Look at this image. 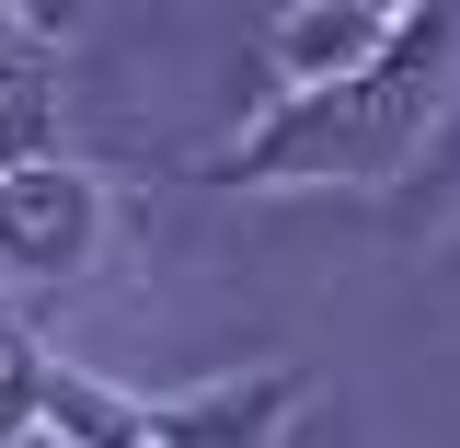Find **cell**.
I'll return each mask as SVG.
<instances>
[{
  "label": "cell",
  "instance_id": "2",
  "mask_svg": "<svg viewBox=\"0 0 460 448\" xmlns=\"http://www.w3.org/2000/svg\"><path fill=\"white\" fill-rule=\"evenodd\" d=\"M104 242H115V196H104V172H81V162H12L0 172V277H93L104 265Z\"/></svg>",
  "mask_w": 460,
  "mask_h": 448
},
{
  "label": "cell",
  "instance_id": "3",
  "mask_svg": "<svg viewBox=\"0 0 460 448\" xmlns=\"http://www.w3.org/2000/svg\"><path fill=\"white\" fill-rule=\"evenodd\" d=\"M299 414V368H242L219 391H172L150 402V437L162 448H277Z\"/></svg>",
  "mask_w": 460,
  "mask_h": 448
},
{
  "label": "cell",
  "instance_id": "9",
  "mask_svg": "<svg viewBox=\"0 0 460 448\" xmlns=\"http://www.w3.org/2000/svg\"><path fill=\"white\" fill-rule=\"evenodd\" d=\"M357 12H380V23H402V12H426V0H357Z\"/></svg>",
  "mask_w": 460,
  "mask_h": 448
},
{
  "label": "cell",
  "instance_id": "8",
  "mask_svg": "<svg viewBox=\"0 0 460 448\" xmlns=\"http://www.w3.org/2000/svg\"><path fill=\"white\" fill-rule=\"evenodd\" d=\"M12 12H23L47 47H69V35H81V0H12Z\"/></svg>",
  "mask_w": 460,
  "mask_h": 448
},
{
  "label": "cell",
  "instance_id": "4",
  "mask_svg": "<svg viewBox=\"0 0 460 448\" xmlns=\"http://www.w3.org/2000/svg\"><path fill=\"white\" fill-rule=\"evenodd\" d=\"M47 138H58V47L0 0V172L47 162Z\"/></svg>",
  "mask_w": 460,
  "mask_h": 448
},
{
  "label": "cell",
  "instance_id": "7",
  "mask_svg": "<svg viewBox=\"0 0 460 448\" xmlns=\"http://www.w3.org/2000/svg\"><path fill=\"white\" fill-rule=\"evenodd\" d=\"M23 437H47V345L0 299V448H23Z\"/></svg>",
  "mask_w": 460,
  "mask_h": 448
},
{
  "label": "cell",
  "instance_id": "5",
  "mask_svg": "<svg viewBox=\"0 0 460 448\" xmlns=\"http://www.w3.org/2000/svg\"><path fill=\"white\" fill-rule=\"evenodd\" d=\"M402 23H414V12H402ZM380 35H392V23L357 12V0H299V12L277 23V69L288 81H334V69H357V57H380Z\"/></svg>",
  "mask_w": 460,
  "mask_h": 448
},
{
  "label": "cell",
  "instance_id": "1",
  "mask_svg": "<svg viewBox=\"0 0 460 448\" xmlns=\"http://www.w3.org/2000/svg\"><path fill=\"white\" fill-rule=\"evenodd\" d=\"M449 81H460V12L426 0L414 23L380 35V57H357L334 81H288L277 104L230 138L219 184L242 196H288V184H392L426 127L449 115Z\"/></svg>",
  "mask_w": 460,
  "mask_h": 448
},
{
  "label": "cell",
  "instance_id": "6",
  "mask_svg": "<svg viewBox=\"0 0 460 448\" xmlns=\"http://www.w3.org/2000/svg\"><path fill=\"white\" fill-rule=\"evenodd\" d=\"M47 437L58 448H162V437H150V402L104 391V380L58 368V356H47Z\"/></svg>",
  "mask_w": 460,
  "mask_h": 448
}]
</instances>
